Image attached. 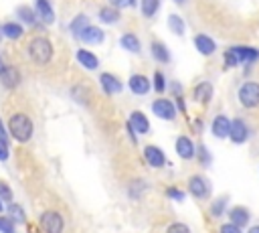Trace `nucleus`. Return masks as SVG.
<instances>
[{
	"label": "nucleus",
	"instance_id": "nucleus-40",
	"mask_svg": "<svg viewBox=\"0 0 259 233\" xmlns=\"http://www.w3.org/2000/svg\"><path fill=\"white\" fill-rule=\"evenodd\" d=\"M168 197H172L174 201H182L184 199V195L180 190H176V188H168Z\"/></svg>",
	"mask_w": 259,
	"mask_h": 233
},
{
	"label": "nucleus",
	"instance_id": "nucleus-29",
	"mask_svg": "<svg viewBox=\"0 0 259 233\" xmlns=\"http://www.w3.org/2000/svg\"><path fill=\"white\" fill-rule=\"evenodd\" d=\"M99 18H101L103 22H115V20L119 18V12H117V10H113V8H101Z\"/></svg>",
	"mask_w": 259,
	"mask_h": 233
},
{
	"label": "nucleus",
	"instance_id": "nucleus-7",
	"mask_svg": "<svg viewBox=\"0 0 259 233\" xmlns=\"http://www.w3.org/2000/svg\"><path fill=\"white\" fill-rule=\"evenodd\" d=\"M188 190H190L192 197L204 199V197H208V182H206L202 176H192V178L188 180Z\"/></svg>",
	"mask_w": 259,
	"mask_h": 233
},
{
	"label": "nucleus",
	"instance_id": "nucleus-20",
	"mask_svg": "<svg viewBox=\"0 0 259 233\" xmlns=\"http://www.w3.org/2000/svg\"><path fill=\"white\" fill-rule=\"evenodd\" d=\"M101 85H103V89H105L107 93H117V91L121 89V83H119L113 75H109V73H103V75H101Z\"/></svg>",
	"mask_w": 259,
	"mask_h": 233
},
{
	"label": "nucleus",
	"instance_id": "nucleus-30",
	"mask_svg": "<svg viewBox=\"0 0 259 233\" xmlns=\"http://www.w3.org/2000/svg\"><path fill=\"white\" fill-rule=\"evenodd\" d=\"M168 24H170L172 32H176V34H182V32H184V22H182V18H180V16L172 14V16L168 18Z\"/></svg>",
	"mask_w": 259,
	"mask_h": 233
},
{
	"label": "nucleus",
	"instance_id": "nucleus-32",
	"mask_svg": "<svg viewBox=\"0 0 259 233\" xmlns=\"http://www.w3.org/2000/svg\"><path fill=\"white\" fill-rule=\"evenodd\" d=\"M0 233H14V221L10 217L0 215Z\"/></svg>",
	"mask_w": 259,
	"mask_h": 233
},
{
	"label": "nucleus",
	"instance_id": "nucleus-22",
	"mask_svg": "<svg viewBox=\"0 0 259 233\" xmlns=\"http://www.w3.org/2000/svg\"><path fill=\"white\" fill-rule=\"evenodd\" d=\"M2 34L8 36V38H20L22 36V26L16 24V22H6L2 26Z\"/></svg>",
	"mask_w": 259,
	"mask_h": 233
},
{
	"label": "nucleus",
	"instance_id": "nucleus-31",
	"mask_svg": "<svg viewBox=\"0 0 259 233\" xmlns=\"http://www.w3.org/2000/svg\"><path fill=\"white\" fill-rule=\"evenodd\" d=\"M18 16H20L24 22L34 24V12H32L28 6H20V8H18Z\"/></svg>",
	"mask_w": 259,
	"mask_h": 233
},
{
	"label": "nucleus",
	"instance_id": "nucleus-19",
	"mask_svg": "<svg viewBox=\"0 0 259 233\" xmlns=\"http://www.w3.org/2000/svg\"><path fill=\"white\" fill-rule=\"evenodd\" d=\"M77 61L83 65V67H87V69H95L97 65H99V61H97V57L93 55V53H89V51H77Z\"/></svg>",
	"mask_w": 259,
	"mask_h": 233
},
{
	"label": "nucleus",
	"instance_id": "nucleus-39",
	"mask_svg": "<svg viewBox=\"0 0 259 233\" xmlns=\"http://www.w3.org/2000/svg\"><path fill=\"white\" fill-rule=\"evenodd\" d=\"M221 233H241V227H237V225H233V223H225V225L221 227Z\"/></svg>",
	"mask_w": 259,
	"mask_h": 233
},
{
	"label": "nucleus",
	"instance_id": "nucleus-11",
	"mask_svg": "<svg viewBox=\"0 0 259 233\" xmlns=\"http://www.w3.org/2000/svg\"><path fill=\"white\" fill-rule=\"evenodd\" d=\"M229 136H231V140H233L235 144H243V142L247 140V126H245V122H243V120L231 122V132H229Z\"/></svg>",
	"mask_w": 259,
	"mask_h": 233
},
{
	"label": "nucleus",
	"instance_id": "nucleus-9",
	"mask_svg": "<svg viewBox=\"0 0 259 233\" xmlns=\"http://www.w3.org/2000/svg\"><path fill=\"white\" fill-rule=\"evenodd\" d=\"M176 152H178V156L184 158V160L194 158V144H192V140L186 138V136H180V138L176 140Z\"/></svg>",
	"mask_w": 259,
	"mask_h": 233
},
{
	"label": "nucleus",
	"instance_id": "nucleus-37",
	"mask_svg": "<svg viewBox=\"0 0 259 233\" xmlns=\"http://www.w3.org/2000/svg\"><path fill=\"white\" fill-rule=\"evenodd\" d=\"M154 85H156V91H160V93L164 91V85H166V83H164V75H162L160 71L154 75Z\"/></svg>",
	"mask_w": 259,
	"mask_h": 233
},
{
	"label": "nucleus",
	"instance_id": "nucleus-5",
	"mask_svg": "<svg viewBox=\"0 0 259 233\" xmlns=\"http://www.w3.org/2000/svg\"><path fill=\"white\" fill-rule=\"evenodd\" d=\"M0 81H2L8 89H14V87L20 83V71H18L16 67H12V65L2 67V69H0Z\"/></svg>",
	"mask_w": 259,
	"mask_h": 233
},
{
	"label": "nucleus",
	"instance_id": "nucleus-42",
	"mask_svg": "<svg viewBox=\"0 0 259 233\" xmlns=\"http://www.w3.org/2000/svg\"><path fill=\"white\" fill-rule=\"evenodd\" d=\"M6 138H8V134H6V128H4V124L0 120V140H6Z\"/></svg>",
	"mask_w": 259,
	"mask_h": 233
},
{
	"label": "nucleus",
	"instance_id": "nucleus-41",
	"mask_svg": "<svg viewBox=\"0 0 259 233\" xmlns=\"http://www.w3.org/2000/svg\"><path fill=\"white\" fill-rule=\"evenodd\" d=\"M111 4H115V6H132L134 0H111Z\"/></svg>",
	"mask_w": 259,
	"mask_h": 233
},
{
	"label": "nucleus",
	"instance_id": "nucleus-35",
	"mask_svg": "<svg viewBox=\"0 0 259 233\" xmlns=\"http://www.w3.org/2000/svg\"><path fill=\"white\" fill-rule=\"evenodd\" d=\"M8 156H10V148H8V142H6V140H0V162L8 160Z\"/></svg>",
	"mask_w": 259,
	"mask_h": 233
},
{
	"label": "nucleus",
	"instance_id": "nucleus-23",
	"mask_svg": "<svg viewBox=\"0 0 259 233\" xmlns=\"http://www.w3.org/2000/svg\"><path fill=\"white\" fill-rule=\"evenodd\" d=\"M121 45H123V49L132 51V53H138L140 51V43H138V36L136 34H123L121 36Z\"/></svg>",
	"mask_w": 259,
	"mask_h": 233
},
{
	"label": "nucleus",
	"instance_id": "nucleus-21",
	"mask_svg": "<svg viewBox=\"0 0 259 233\" xmlns=\"http://www.w3.org/2000/svg\"><path fill=\"white\" fill-rule=\"evenodd\" d=\"M233 53L237 55V59H239V61H255V59L259 57V51L249 49V47H235V49H233Z\"/></svg>",
	"mask_w": 259,
	"mask_h": 233
},
{
	"label": "nucleus",
	"instance_id": "nucleus-34",
	"mask_svg": "<svg viewBox=\"0 0 259 233\" xmlns=\"http://www.w3.org/2000/svg\"><path fill=\"white\" fill-rule=\"evenodd\" d=\"M166 233H190V229H188L184 223H172V225L166 229Z\"/></svg>",
	"mask_w": 259,
	"mask_h": 233
},
{
	"label": "nucleus",
	"instance_id": "nucleus-18",
	"mask_svg": "<svg viewBox=\"0 0 259 233\" xmlns=\"http://www.w3.org/2000/svg\"><path fill=\"white\" fill-rule=\"evenodd\" d=\"M36 14L40 16L42 22H53L55 20V14H53V8L47 0H36Z\"/></svg>",
	"mask_w": 259,
	"mask_h": 233
},
{
	"label": "nucleus",
	"instance_id": "nucleus-25",
	"mask_svg": "<svg viewBox=\"0 0 259 233\" xmlns=\"http://www.w3.org/2000/svg\"><path fill=\"white\" fill-rule=\"evenodd\" d=\"M152 55H154L158 61H162V63H168V61H170V53H168L160 43H154V45H152Z\"/></svg>",
	"mask_w": 259,
	"mask_h": 233
},
{
	"label": "nucleus",
	"instance_id": "nucleus-3",
	"mask_svg": "<svg viewBox=\"0 0 259 233\" xmlns=\"http://www.w3.org/2000/svg\"><path fill=\"white\" fill-rule=\"evenodd\" d=\"M63 217L57 211H45L40 215V227L45 233H63Z\"/></svg>",
	"mask_w": 259,
	"mask_h": 233
},
{
	"label": "nucleus",
	"instance_id": "nucleus-24",
	"mask_svg": "<svg viewBox=\"0 0 259 233\" xmlns=\"http://www.w3.org/2000/svg\"><path fill=\"white\" fill-rule=\"evenodd\" d=\"M8 217H10L14 223H24V211H22L20 205H16V203H10V205H8Z\"/></svg>",
	"mask_w": 259,
	"mask_h": 233
},
{
	"label": "nucleus",
	"instance_id": "nucleus-2",
	"mask_svg": "<svg viewBox=\"0 0 259 233\" xmlns=\"http://www.w3.org/2000/svg\"><path fill=\"white\" fill-rule=\"evenodd\" d=\"M28 55H30V59H32L34 63L45 65V63H49L51 57H53V45H51L47 38H42V36L32 38L30 45H28Z\"/></svg>",
	"mask_w": 259,
	"mask_h": 233
},
{
	"label": "nucleus",
	"instance_id": "nucleus-10",
	"mask_svg": "<svg viewBox=\"0 0 259 233\" xmlns=\"http://www.w3.org/2000/svg\"><path fill=\"white\" fill-rule=\"evenodd\" d=\"M144 158H146V162L150 164V166H154V168H160L162 164H164V152L160 150V148H156V146H146V150H144Z\"/></svg>",
	"mask_w": 259,
	"mask_h": 233
},
{
	"label": "nucleus",
	"instance_id": "nucleus-43",
	"mask_svg": "<svg viewBox=\"0 0 259 233\" xmlns=\"http://www.w3.org/2000/svg\"><path fill=\"white\" fill-rule=\"evenodd\" d=\"M249 233H259V225H255V227H251V229H249Z\"/></svg>",
	"mask_w": 259,
	"mask_h": 233
},
{
	"label": "nucleus",
	"instance_id": "nucleus-14",
	"mask_svg": "<svg viewBox=\"0 0 259 233\" xmlns=\"http://www.w3.org/2000/svg\"><path fill=\"white\" fill-rule=\"evenodd\" d=\"M194 47H196L202 55H210V53H214V41H212L210 36H206V34H198V36H194Z\"/></svg>",
	"mask_w": 259,
	"mask_h": 233
},
{
	"label": "nucleus",
	"instance_id": "nucleus-28",
	"mask_svg": "<svg viewBox=\"0 0 259 233\" xmlns=\"http://www.w3.org/2000/svg\"><path fill=\"white\" fill-rule=\"evenodd\" d=\"M160 0H142V14L144 16H152L158 10Z\"/></svg>",
	"mask_w": 259,
	"mask_h": 233
},
{
	"label": "nucleus",
	"instance_id": "nucleus-27",
	"mask_svg": "<svg viewBox=\"0 0 259 233\" xmlns=\"http://www.w3.org/2000/svg\"><path fill=\"white\" fill-rule=\"evenodd\" d=\"M87 26H89L87 18H85V16H77V18L73 20V24H71V30H73V34H75V36H79Z\"/></svg>",
	"mask_w": 259,
	"mask_h": 233
},
{
	"label": "nucleus",
	"instance_id": "nucleus-38",
	"mask_svg": "<svg viewBox=\"0 0 259 233\" xmlns=\"http://www.w3.org/2000/svg\"><path fill=\"white\" fill-rule=\"evenodd\" d=\"M225 201H227V199H225V197H221V199H219V201H217V203L212 205V209H210V213H212L214 217H219V215L223 213V205H225Z\"/></svg>",
	"mask_w": 259,
	"mask_h": 233
},
{
	"label": "nucleus",
	"instance_id": "nucleus-12",
	"mask_svg": "<svg viewBox=\"0 0 259 233\" xmlns=\"http://www.w3.org/2000/svg\"><path fill=\"white\" fill-rule=\"evenodd\" d=\"M127 124L132 126L134 132H142V134H146V132L150 130V122H148V118H146L142 111H134V113L130 115V122H127Z\"/></svg>",
	"mask_w": 259,
	"mask_h": 233
},
{
	"label": "nucleus",
	"instance_id": "nucleus-17",
	"mask_svg": "<svg viewBox=\"0 0 259 233\" xmlns=\"http://www.w3.org/2000/svg\"><path fill=\"white\" fill-rule=\"evenodd\" d=\"M130 87H132V91H134V93L144 95V93H148L150 83H148V79H146L144 75H134V77L130 79Z\"/></svg>",
	"mask_w": 259,
	"mask_h": 233
},
{
	"label": "nucleus",
	"instance_id": "nucleus-4",
	"mask_svg": "<svg viewBox=\"0 0 259 233\" xmlns=\"http://www.w3.org/2000/svg\"><path fill=\"white\" fill-rule=\"evenodd\" d=\"M239 99L245 107H255L259 105V83H245L241 89H239Z\"/></svg>",
	"mask_w": 259,
	"mask_h": 233
},
{
	"label": "nucleus",
	"instance_id": "nucleus-46",
	"mask_svg": "<svg viewBox=\"0 0 259 233\" xmlns=\"http://www.w3.org/2000/svg\"><path fill=\"white\" fill-rule=\"evenodd\" d=\"M0 69H2V65H0Z\"/></svg>",
	"mask_w": 259,
	"mask_h": 233
},
{
	"label": "nucleus",
	"instance_id": "nucleus-44",
	"mask_svg": "<svg viewBox=\"0 0 259 233\" xmlns=\"http://www.w3.org/2000/svg\"><path fill=\"white\" fill-rule=\"evenodd\" d=\"M2 209H4V205H2V201H0V211H2Z\"/></svg>",
	"mask_w": 259,
	"mask_h": 233
},
{
	"label": "nucleus",
	"instance_id": "nucleus-13",
	"mask_svg": "<svg viewBox=\"0 0 259 233\" xmlns=\"http://www.w3.org/2000/svg\"><path fill=\"white\" fill-rule=\"evenodd\" d=\"M79 38L85 41V43H91V45H99V43L103 41V30L97 28V26H91V24H89V26L79 34Z\"/></svg>",
	"mask_w": 259,
	"mask_h": 233
},
{
	"label": "nucleus",
	"instance_id": "nucleus-1",
	"mask_svg": "<svg viewBox=\"0 0 259 233\" xmlns=\"http://www.w3.org/2000/svg\"><path fill=\"white\" fill-rule=\"evenodd\" d=\"M8 130L18 142H28L32 136V120L26 113H14L8 120Z\"/></svg>",
	"mask_w": 259,
	"mask_h": 233
},
{
	"label": "nucleus",
	"instance_id": "nucleus-15",
	"mask_svg": "<svg viewBox=\"0 0 259 233\" xmlns=\"http://www.w3.org/2000/svg\"><path fill=\"white\" fill-rule=\"evenodd\" d=\"M210 95H212V85H210V83L202 81V83H198V85L194 87V99H196L198 103H206V101L210 99Z\"/></svg>",
	"mask_w": 259,
	"mask_h": 233
},
{
	"label": "nucleus",
	"instance_id": "nucleus-16",
	"mask_svg": "<svg viewBox=\"0 0 259 233\" xmlns=\"http://www.w3.org/2000/svg\"><path fill=\"white\" fill-rule=\"evenodd\" d=\"M229 219H231V223H233V225H237V227L247 225V223H249V211H247V209H243V207H235V209H231Z\"/></svg>",
	"mask_w": 259,
	"mask_h": 233
},
{
	"label": "nucleus",
	"instance_id": "nucleus-45",
	"mask_svg": "<svg viewBox=\"0 0 259 233\" xmlns=\"http://www.w3.org/2000/svg\"><path fill=\"white\" fill-rule=\"evenodd\" d=\"M176 2H184V0H176Z\"/></svg>",
	"mask_w": 259,
	"mask_h": 233
},
{
	"label": "nucleus",
	"instance_id": "nucleus-33",
	"mask_svg": "<svg viewBox=\"0 0 259 233\" xmlns=\"http://www.w3.org/2000/svg\"><path fill=\"white\" fill-rule=\"evenodd\" d=\"M0 201L2 203H10L12 201V190L6 182H0Z\"/></svg>",
	"mask_w": 259,
	"mask_h": 233
},
{
	"label": "nucleus",
	"instance_id": "nucleus-6",
	"mask_svg": "<svg viewBox=\"0 0 259 233\" xmlns=\"http://www.w3.org/2000/svg\"><path fill=\"white\" fill-rule=\"evenodd\" d=\"M152 109H154V113H156L158 118H162V120H172V118L176 115V107H174L172 101H168V99H156L154 105H152Z\"/></svg>",
	"mask_w": 259,
	"mask_h": 233
},
{
	"label": "nucleus",
	"instance_id": "nucleus-8",
	"mask_svg": "<svg viewBox=\"0 0 259 233\" xmlns=\"http://www.w3.org/2000/svg\"><path fill=\"white\" fill-rule=\"evenodd\" d=\"M210 128H212V134H214L217 138H227V134L231 132V120H229L227 115H217V118L212 120Z\"/></svg>",
	"mask_w": 259,
	"mask_h": 233
},
{
	"label": "nucleus",
	"instance_id": "nucleus-26",
	"mask_svg": "<svg viewBox=\"0 0 259 233\" xmlns=\"http://www.w3.org/2000/svg\"><path fill=\"white\" fill-rule=\"evenodd\" d=\"M144 188H146V182H144V180H132L130 186H127V195H130L132 199H138V197L144 192Z\"/></svg>",
	"mask_w": 259,
	"mask_h": 233
},
{
	"label": "nucleus",
	"instance_id": "nucleus-36",
	"mask_svg": "<svg viewBox=\"0 0 259 233\" xmlns=\"http://www.w3.org/2000/svg\"><path fill=\"white\" fill-rule=\"evenodd\" d=\"M225 63H227V65H229V67H235V65H237V63H239V59H237V55H235V53H233V49H231V51H227V53H225Z\"/></svg>",
	"mask_w": 259,
	"mask_h": 233
}]
</instances>
